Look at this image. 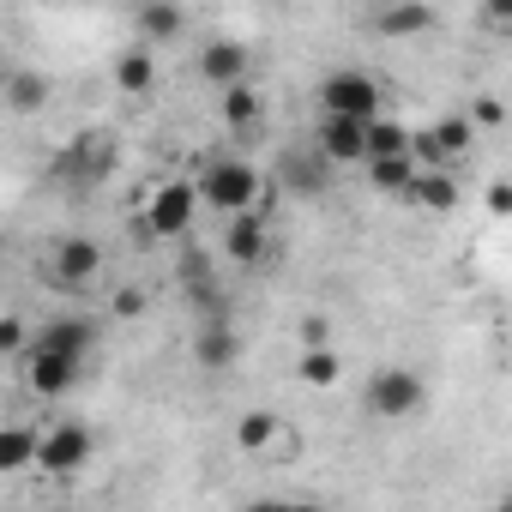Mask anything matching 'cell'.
Masks as SVG:
<instances>
[{
	"label": "cell",
	"mask_w": 512,
	"mask_h": 512,
	"mask_svg": "<svg viewBox=\"0 0 512 512\" xmlns=\"http://www.w3.org/2000/svg\"><path fill=\"white\" fill-rule=\"evenodd\" d=\"M25 344H31L25 320H13V314H0V356H25Z\"/></svg>",
	"instance_id": "26"
},
{
	"label": "cell",
	"mask_w": 512,
	"mask_h": 512,
	"mask_svg": "<svg viewBox=\"0 0 512 512\" xmlns=\"http://www.w3.org/2000/svg\"><path fill=\"white\" fill-rule=\"evenodd\" d=\"M368 410L380 422H398V416H416L422 410V374L416 368H380L368 380Z\"/></svg>",
	"instance_id": "5"
},
{
	"label": "cell",
	"mask_w": 512,
	"mask_h": 512,
	"mask_svg": "<svg viewBox=\"0 0 512 512\" xmlns=\"http://www.w3.org/2000/svg\"><path fill=\"white\" fill-rule=\"evenodd\" d=\"M193 193L205 205H217L223 217H241V211H260L266 205V181H260V169H253L247 157H211L205 175L193 181Z\"/></svg>",
	"instance_id": "1"
},
{
	"label": "cell",
	"mask_w": 512,
	"mask_h": 512,
	"mask_svg": "<svg viewBox=\"0 0 512 512\" xmlns=\"http://www.w3.org/2000/svg\"><path fill=\"white\" fill-rule=\"evenodd\" d=\"M320 109H326V121H380V79L344 67V73L320 79Z\"/></svg>",
	"instance_id": "3"
},
{
	"label": "cell",
	"mask_w": 512,
	"mask_h": 512,
	"mask_svg": "<svg viewBox=\"0 0 512 512\" xmlns=\"http://www.w3.org/2000/svg\"><path fill=\"white\" fill-rule=\"evenodd\" d=\"M97 272H103V247L91 235H67L55 247V284L61 290H85V284H97Z\"/></svg>",
	"instance_id": "8"
},
{
	"label": "cell",
	"mask_w": 512,
	"mask_h": 512,
	"mask_svg": "<svg viewBox=\"0 0 512 512\" xmlns=\"http://www.w3.org/2000/svg\"><path fill=\"white\" fill-rule=\"evenodd\" d=\"M476 121H482V127H494V121H500V103H494V97H482V103H476Z\"/></svg>",
	"instance_id": "31"
},
{
	"label": "cell",
	"mask_w": 512,
	"mask_h": 512,
	"mask_svg": "<svg viewBox=\"0 0 512 512\" xmlns=\"http://www.w3.org/2000/svg\"><path fill=\"white\" fill-rule=\"evenodd\" d=\"M326 169H332V163H326L320 151H284V157H278V181H284L290 193H320V187H326Z\"/></svg>",
	"instance_id": "13"
},
{
	"label": "cell",
	"mask_w": 512,
	"mask_h": 512,
	"mask_svg": "<svg viewBox=\"0 0 512 512\" xmlns=\"http://www.w3.org/2000/svg\"><path fill=\"white\" fill-rule=\"evenodd\" d=\"M410 175H416V163H410V157H386V163H368V181H374L380 193H398V199H404Z\"/></svg>",
	"instance_id": "24"
},
{
	"label": "cell",
	"mask_w": 512,
	"mask_h": 512,
	"mask_svg": "<svg viewBox=\"0 0 512 512\" xmlns=\"http://www.w3.org/2000/svg\"><path fill=\"white\" fill-rule=\"evenodd\" d=\"M109 163H115V139H109V133H79V139L61 151V175H67L73 187H97V181L109 175Z\"/></svg>",
	"instance_id": "6"
},
{
	"label": "cell",
	"mask_w": 512,
	"mask_h": 512,
	"mask_svg": "<svg viewBox=\"0 0 512 512\" xmlns=\"http://www.w3.org/2000/svg\"><path fill=\"white\" fill-rule=\"evenodd\" d=\"M362 133H368V121H320V157L326 163H362Z\"/></svg>",
	"instance_id": "12"
},
{
	"label": "cell",
	"mask_w": 512,
	"mask_h": 512,
	"mask_svg": "<svg viewBox=\"0 0 512 512\" xmlns=\"http://www.w3.org/2000/svg\"><path fill=\"white\" fill-rule=\"evenodd\" d=\"M115 314H121V320H127V314H145V296H139V290H121V296H115Z\"/></svg>",
	"instance_id": "30"
},
{
	"label": "cell",
	"mask_w": 512,
	"mask_h": 512,
	"mask_svg": "<svg viewBox=\"0 0 512 512\" xmlns=\"http://www.w3.org/2000/svg\"><path fill=\"white\" fill-rule=\"evenodd\" d=\"M151 79H157V61H151V49H145V43L115 55V85H121L127 97H145V91H151Z\"/></svg>",
	"instance_id": "17"
},
{
	"label": "cell",
	"mask_w": 512,
	"mask_h": 512,
	"mask_svg": "<svg viewBox=\"0 0 512 512\" xmlns=\"http://www.w3.org/2000/svg\"><path fill=\"white\" fill-rule=\"evenodd\" d=\"M193 211H199V193L193 181H157L145 193V217H139V235H157V241H181L193 229Z\"/></svg>",
	"instance_id": "2"
},
{
	"label": "cell",
	"mask_w": 512,
	"mask_h": 512,
	"mask_svg": "<svg viewBox=\"0 0 512 512\" xmlns=\"http://www.w3.org/2000/svg\"><path fill=\"white\" fill-rule=\"evenodd\" d=\"M37 470V428L25 422H0V476Z\"/></svg>",
	"instance_id": "14"
},
{
	"label": "cell",
	"mask_w": 512,
	"mask_h": 512,
	"mask_svg": "<svg viewBox=\"0 0 512 512\" xmlns=\"http://www.w3.org/2000/svg\"><path fill=\"white\" fill-rule=\"evenodd\" d=\"M193 350H199L205 368H229V362H235V326H229V314H205Z\"/></svg>",
	"instance_id": "16"
},
{
	"label": "cell",
	"mask_w": 512,
	"mask_h": 512,
	"mask_svg": "<svg viewBox=\"0 0 512 512\" xmlns=\"http://www.w3.org/2000/svg\"><path fill=\"white\" fill-rule=\"evenodd\" d=\"M37 350H55V356H67V362H85L91 356V344H97V320H49L37 338H31Z\"/></svg>",
	"instance_id": "10"
},
{
	"label": "cell",
	"mask_w": 512,
	"mask_h": 512,
	"mask_svg": "<svg viewBox=\"0 0 512 512\" xmlns=\"http://www.w3.org/2000/svg\"><path fill=\"white\" fill-rule=\"evenodd\" d=\"M404 145H410V133H404L398 121H368V133H362V163L404 157Z\"/></svg>",
	"instance_id": "18"
},
{
	"label": "cell",
	"mask_w": 512,
	"mask_h": 512,
	"mask_svg": "<svg viewBox=\"0 0 512 512\" xmlns=\"http://www.w3.org/2000/svg\"><path fill=\"white\" fill-rule=\"evenodd\" d=\"M247 512H320V506H302V500H260V506H247Z\"/></svg>",
	"instance_id": "29"
},
{
	"label": "cell",
	"mask_w": 512,
	"mask_h": 512,
	"mask_svg": "<svg viewBox=\"0 0 512 512\" xmlns=\"http://www.w3.org/2000/svg\"><path fill=\"white\" fill-rule=\"evenodd\" d=\"M79 368H85V362H67V356H55V350L25 344V386H31L37 398H67V392L79 386Z\"/></svg>",
	"instance_id": "7"
},
{
	"label": "cell",
	"mask_w": 512,
	"mask_h": 512,
	"mask_svg": "<svg viewBox=\"0 0 512 512\" xmlns=\"http://www.w3.org/2000/svg\"><path fill=\"white\" fill-rule=\"evenodd\" d=\"M266 205L260 211H241V217H229V229H223V253L235 266H260L266 260Z\"/></svg>",
	"instance_id": "9"
},
{
	"label": "cell",
	"mask_w": 512,
	"mask_h": 512,
	"mask_svg": "<svg viewBox=\"0 0 512 512\" xmlns=\"http://www.w3.org/2000/svg\"><path fill=\"white\" fill-rule=\"evenodd\" d=\"M326 338H332L326 320H302V344H308V350H326Z\"/></svg>",
	"instance_id": "27"
},
{
	"label": "cell",
	"mask_w": 512,
	"mask_h": 512,
	"mask_svg": "<svg viewBox=\"0 0 512 512\" xmlns=\"http://www.w3.org/2000/svg\"><path fill=\"white\" fill-rule=\"evenodd\" d=\"M187 31V13L181 7H139V37H145V49L151 43H169V37H181Z\"/></svg>",
	"instance_id": "20"
},
{
	"label": "cell",
	"mask_w": 512,
	"mask_h": 512,
	"mask_svg": "<svg viewBox=\"0 0 512 512\" xmlns=\"http://www.w3.org/2000/svg\"><path fill=\"white\" fill-rule=\"evenodd\" d=\"M404 199H416L428 211H452L458 205V181H452V169H416L410 187H404Z\"/></svg>",
	"instance_id": "15"
},
{
	"label": "cell",
	"mask_w": 512,
	"mask_h": 512,
	"mask_svg": "<svg viewBox=\"0 0 512 512\" xmlns=\"http://www.w3.org/2000/svg\"><path fill=\"white\" fill-rule=\"evenodd\" d=\"M7 103H13L19 115L43 109V103H49V79H43V73H13V79H7Z\"/></svg>",
	"instance_id": "23"
},
{
	"label": "cell",
	"mask_w": 512,
	"mask_h": 512,
	"mask_svg": "<svg viewBox=\"0 0 512 512\" xmlns=\"http://www.w3.org/2000/svg\"><path fill=\"white\" fill-rule=\"evenodd\" d=\"M488 211H494V217H506V211H512V187H506V181H494V187H488Z\"/></svg>",
	"instance_id": "28"
},
{
	"label": "cell",
	"mask_w": 512,
	"mask_h": 512,
	"mask_svg": "<svg viewBox=\"0 0 512 512\" xmlns=\"http://www.w3.org/2000/svg\"><path fill=\"white\" fill-rule=\"evenodd\" d=\"M428 25H434V7H386V13H374V31H386V37H416Z\"/></svg>",
	"instance_id": "22"
},
{
	"label": "cell",
	"mask_w": 512,
	"mask_h": 512,
	"mask_svg": "<svg viewBox=\"0 0 512 512\" xmlns=\"http://www.w3.org/2000/svg\"><path fill=\"white\" fill-rule=\"evenodd\" d=\"M199 73H205L217 91L247 85V49H241L235 37H217V43H205V49H199Z\"/></svg>",
	"instance_id": "11"
},
{
	"label": "cell",
	"mask_w": 512,
	"mask_h": 512,
	"mask_svg": "<svg viewBox=\"0 0 512 512\" xmlns=\"http://www.w3.org/2000/svg\"><path fill=\"white\" fill-rule=\"evenodd\" d=\"M278 434H284V422H278L272 410H247V416L235 422V446H241V452H266Z\"/></svg>",
	"instance_id": "19"
},
{
	"label": "cell",
	"mask_w": 512,
	"mask_h": 512,
	"mask_svg": "<svg viewBox=\"0 0 512 512\" xmlns=\"http://www.w3.org/2000/svg\"><path fill=\"white\" fill-rule=\"evenodd\" d=\"M85 464H91V428L85 422L37 428V470L43 476H79Z\"/></svg>",
	"instance_id": "4"
},
{
	"label": "cell",
	"mask_w": 512,
	"mask_h": 512,
	"mask_svg": "<svg viewBox=\"0 0 512 512\" xmlns=\"http://www.w3.org/2000/svg\"><path fill=\"white\" fill-rule=\"evenodd\" d=\"M217 109H223V127H229V133H241V127L260 121V91H253V85H229Z\"/></svg>",
	"instance_id": "21"
},
{
	"label": "cell",
	"mask_w": 512,
	"mask_h": 512,
	"mask_svg": "<svg viewBox=\"0 0 512 512\" xmlns=\"http://www.w3.org/2000/svg\"><path fill=\"white\" fill-rule=\"evenodd\" d=\"M338 374H344V368H338L332 350H308V356H302V380H308V386H338Z\"/></svg>",
	"instance_id": "25"
}]
</instances>
